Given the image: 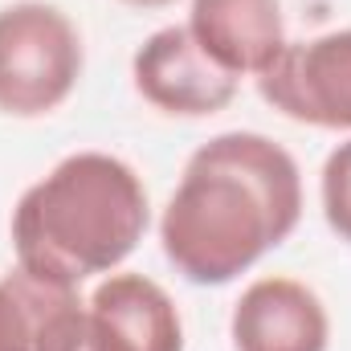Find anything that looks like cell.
<instances>
[{
    "label": "cell",
    "instance_id": "6da1fadb",
    "mask_svg": "<svg viewBox=\"0 0 351 351\" xmlns=\"http://www.w3.org/2000/svg\"><path fill=\"white\" fill-rule=\"evenodd\" d=\"M302 217V176L286 147L258 131H225L192 152L160 241L196 286H225L282 245Z\"/></svg>",
    "mask_w": 351,
    "mask_h": 351
},
{
    "label": "cell",
    "instance_id": "7a4b0ae2",
    "mask_svg": "<svg viewBox=\"0 0 351 351\" xmlns=\"http://www.w3.org/2000/svg\"><path fill=\"white\" fill-rule=\"evenodd\" d=\"M147 233V192L131 164L106 152L66 156L12 208L16 265L41 282L74 286L135 254Z\"/></svg>",
    "mask_w": 351,
    "mask_h": 351
},
{
    "label": "cell",
    "instance_id": "3957f363",
    "mask_svg": "<svg viewBox=\"0 0 351 351\" xmlns=\"http://www.w3.org/2000/svg\"><path fill=\"white\" fill-rule=\"evenodd\" d=\"M82 78V37L45 0L0 8V110L37 119L58 110Z\"/></svg>",
    "mask_w": 351,
    "mask_h": 351
},
{
    "label": "cell",
    "instance_id": "277c9868",
    "mask_svg": "<svg viewBox=\"0 0 351 351\" xmlns=\"http://www.w3.org/2000/svg\"><path fill=\"white\" fill-rule=\"evenodd\" d=\"M258 90L294 123L351 131V29L286 41V49L258 74Z\"/></svg>",
    "mask_w": 351,
    "mask_h": 351
},
{
    "label": "cell",
    "instance_id": "5b68a950",
    "mask_svg": "<svg viewBox=\"0 0 351 351\" xmlns=\"http://www.w3.org/2000/svg\"><path fill=\"white\" fill-rule=\"evenodd\" d=\"M135 90L164 114H180V119H204L225 110L241 78H233L229 70H221L188 33V25H168L160 33H152L135 62Z\"/></svg>",
    "mask_w": 351,
    "mask_h": 351
},
{
    "label": "cell",
    "instance_id": "8992f818",
    "mask_svg": "<svg viewBox=\"0 0 351 351\" xmlns=\"http://www.w3.org/2000/svg\"><path fill=\"white\" fill-rule=\"evenodd\" d=\"M237 351H327L331 323L319 294L294 278H258L233 306Z\"/></svg>",
    "mask_w": 351,
    "mask_h": 351
},
{
    "label": "cell",
    "instance_id": "52a82bcc",
    "mask_svg": "<svg viewBox=\"0 0 351 351\" xmlns=\"http://www.w3.org/2000/svg\"><path fill=\"white\" fill-rule=\"evenodd\" d=\"M188 33L233 78L262 74L286 49L282 0H192Z\"/></svg>",
    "mask_w": 351,
    "mask_h": 351
},
{
    "label": "cell",
    "instance_id": "ba28073f",
    "mask_svg": "<svg viewBox=\"0 0 351 351\" xmlns=\"http://www.w3.org/2000/svg\"><path fill=\"white\" fill-rule=\"evenodd\" d=\"M135 351H184V323L172 294L143 274H110L86 298Z\"/></svg>",
    "mask_w": 351,
    "mask_h": 351
},
{
    "label": "cell",
    "instance_id": "9c48e42d",
    "mask_svg": "<svg viewBox=\"0 0 351 351\" xmlns=\"http://www.w3.org/2000/svg\"><path fill=\"white\" fill-rule=\"evenodd\" d=\"M74 286L41 282L21 265L0 278V351H33L45 311Z\"/></svg>",
    "mask_w": 351,
    "mask_h": 351
},
{
    "label": "cell",
    "instance_id": "30bf717a",
    "mask_svg": "<svg viewBox=\"0 0 351 351\" xmlns=\"http://www.w3.org/2000/svg\"><path fill=\"white\" fill-rule=\"evenodd\" d=\"M33 351H135L102 315L90 311V302L78 298V290H66L37 327Z\"/></svg>",
    "mask_w": 351,
    "mask_h": 351
},
{
    "label": "cell",
    "instance_id": "8fae6325",
    "mask_svg": "<svg viewBox=\"0 0 351 351\" xmlns=\"http://www.w3.org/2000/svg\"><path fill=\"white\" fill-rule=\"evenodd\" d=\"M323 217L343 241H351V139L323 164Z\"/></svg>",
    "mask_w": 351,
    "mask_h": 351
},
{
    "label": "cell",
    "instance_id": "7c38bea8",
    "mask_svg": "<svg viewBox=\"0 0 351 351\" xmlns=\"http://www.w3.org/2000/svg\"><path fill=\"white\" fill-rule=\"evenodd\" d=\"M123 4H131V8H164L172 0H123Z\"/></svg>",
    "mask_w": 351,
    "mask_h": 351
}]
</instances>
